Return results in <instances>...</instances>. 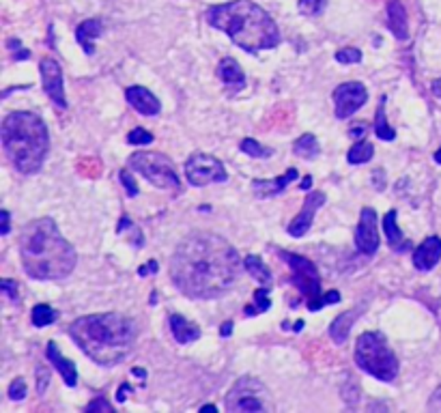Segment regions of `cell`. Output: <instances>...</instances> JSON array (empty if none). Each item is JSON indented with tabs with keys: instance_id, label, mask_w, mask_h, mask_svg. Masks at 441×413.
Here are the masks:
<instances>
[{
	"instance_id": "6da1fadb",
	"label": "cell",
	"mask_w": 441,
	"mask_h": 413,
	"mask_svg": "<svg viewBox=\"0 0 441 413\" xmlns=\"http://www.w3.org/2000/svg\"><path fill=\"white\" fill-rule=\"evenodd\" d=\"M242 256L216 232H192L171 258L173 284L192 299H216L239 280Z\"/></svg>"
},
{
	"instance_id": "7a4b0ae2",
	"label": "cell",
	"mask_w": 441,
	"mask_h": 413,
	"mask_svg": "<svg viewBox=\"0 0 441 413\" xmlns=\"http://www.w3.org/2000/svg\"><path fill=\"white\" fill-rule=\"evenodd\" d=\"M20 258L32 280H65L78 263L76 248L52 218L30 220L20 232Z\"/></svg>"
},
{
	"instance_id": "3957f363",
	"label": "cell",
	"mask_w": 441,
	"mask_h": 413,
	"mask_svg": "<svg viewBox=\"0 0 441 413\" xmlns=\"http://www.w3.org/2000/svg\"><path fill=\"white\" fill-rule=\"evenodd\" d=\"M67 334L86 358L99 366L110 368L121 364L131 353L138 327L119 313H104L76 319Z\"/></svg>"
},
{
	"instance_id": "277c9868",
	"label": "cell",
	"mask_w": 441,
	"mask_h": 413,
	"mask_svg": "<svg viewBox=\"0 0 441 413\" xmlns=\"http://www.w3.org/2000/svg\"><path fill=\"white\" fill-rule=\"evenodd\" d=\"M207 22L224 30L230 41L248 54L271 50L280 44V30L271 15L252 0H232L226 5H213L205 13Z\"/></svg>"
},
{
	"instance_id": "5b68a950",
	"label": "cell",
	"mask_w": 441,
	"mask_h": 413,
	"mask_svg": "<svg viewBox=\"0 0 441 413\" xmlns=\"http://www.w3.org/2000/svg\"><path fill=\"white\" fill-rule=\"evenodd\" d=\"M3 149L11 166L22 175H35L41 170L50 151V133L41 117L35 112H11L0 129Z\"/></svg>"
},
{
	"instance_id": "8992f818",
	"label": "cell",
	"mask_w": 441,
	"mask_h": 413,
	"mask_svg": "<svg viewBox=\"0 0 441 413\" xmlns=\"http://www.w3.org/2000/svg\"><path fill=\"white\" fill-rule=\"evenodd\" d=\"M355 364L368 372L370 376L379 379L383 383H392L398 376V358L390 349L383 334L379 332H364L355 342Z\"/></svg>"
},
{
	"instance_id": "52a82bcc",
	"label": "cell",
	"mask_w": 441,
	"mask_h": 413,
	"mask_svg": "<svg viewBox=\"0 0 441 413\" xmlns=\"http://www.w3.org/2000/svg\"><path fill=\"white\" fill-rule=\"evenodd\" d=\"M127 164H129V168L138 172V175H143L151 185H155L159 190H179L181 188L173 159L164 153L138 151V153L129 155Z\"/></svg>"
},
{
	"instance_id": "ba28073f",
	"label": "cell",
	"mask_w": 441,
	"mask_h": 413,
	"mask_svg": "<svg viewBox=\"0 0 441 413\" xmlns=\"http://www.w3.org/2000/svg\"><path fill=\"white\" fill-rule=\"evenodd\" d=\"M282 261L291 267L293 271V287L306 297L308 301V310L310 313H319V310L325 306L323 303V293H321V275L317 271V265L310 258H303L299 254L280 250Z\"/></svg>"
},
{
	"instance_id": "9c48e42d",
	"label": "cell",
	"mask_w": 441,
	"mask_h": 413,
	"mask_svg": "<svg viewBox=\"0 0 441 413\" xmlns=\"http://www.w3.org/2000/svg\"><path fill=\"white\" fill-rule=\"evenodd\" d=\"M226 409L230 413L246 411H271V398L265 383L256 376H242L226 394Z\"/></svg>"
},
{
	"instance_id": "30bf717a",
	"label": "cell",
	"mask_w": 441,
	"mask_h": 413,
	"mask_svg": "<svg viewBox=\"0 0 441 413\" xmlns=\"http://www.w3.org/2000/svg\"><path fill=\"white\" fill-rule=\"evenodd\" d=\"M185 179L194 188H205L211 183H224L228 172L218 157L209 153H194L185 162Z\"/></svg>"
},
{
	"instance_id": "8fae6325",
	"label": "cell",
	"mask_w": 441,
	"mask_h": 413,
	"mask_svg": "<svg viewBox=\"0 0 441 413\" xmlns=\"http://www.w3.org/2000/svg\"><path fill=\"white\" fill-rule=\"evenodd\" d=\"M368 101V91L362 82H345L334 91V112L338 119L347 121Z\"/></svg>"
},
{
	"instance_id": "7c38bea8",
	"label": "cell",
	"mask_w": 441,
	"mask_h": 413,
	"mask_svg": "<svg viewBox=\"0 0 441 413\" xmlns=\"http://www.w3.org/2000/svg\"><path fill=\"white\" fill-rule=\"evenodd\" d=\"M379 218L372 206H364L355 228V246L364 256H375L379 250Z\"/></svg>"
},
{
	"instance_id": "4fadbf2b",
	"label": "cell",
	"mask_w": 441,
	"mask_h": 413,
	"mask_svg": "<svg viewBox=\"0 0 441 413\" xmlns=\"http://www.w3.org/2000/svg\"><path fill=\"white\" fill-rule=\"evenodd\" d=\"M39 69H41V82H44L46 95L52 99V103H56L60 110H65L67 108V97H65L60 63L56 58H52V56H46V58H41Z\"/></svg>"
},
{
	"instance_id": "5bb4252c",
	"label": "cell",
	"mask_w": 441,
	"mask_h": 413,
	"mask_svg": "<svg viewBox=\"0 0 441 413\" xmlns=\"http://www.w3.org/2000/svg\"><path fill=\"white\" fill-rule=\"evenodd\" d=\"M325 204V194L323 192H310V194H306V198H303V206H301V211L293 218V222L289 224V235L291 237H303L308 230H310V226H312V222H315V216H317V211L321 209V206Z\"/></svg>"
},
{
	"instance_id": "9a60e30c",
	"label": "cell",
	"mask_w": 441,
	"mask_h": 413,
	"mask_svg": "<svg viewBox=\"0 0 441 413\" xmlns=\"http://www.w3.org/2000/svg\"><path fill=\"white\" fill-rule=\"evenodd\" d=\"M125 97H127V103L136 110V112H140L145 117H155L159 114L162 110V103L159 99L145 86H129L125 91Z\"/></svg>"
},
{
	"instance_id": "2e32d148",
	"label": "cell",
	"mask_w": 441,
	"mask_h": 413,
	"mask_svg": "<svg viewBox=\"0 0 441 413\" xmlns=\"http://www.w3.org/2000/svg\"><path fill=\"white\" fill-rule=\"evenodd\" d=\"M441 258V237L433 235V237H426L422 244L414 250V267L420 269V271H430L437 267Z\"/></svg>"
},
{
	"instance_id": "e0dca14e",
	"label": "cell",
	"mask_w": 441,
	"mask_h": 413,
	"mask_svg": "<svg viewBox=\"0 0 441 413\" xmlns=\"http://www.w3.org/2000/svg\"><path fill=\"white\" fill-rule=\"evenodd\" d=\"M46 355L50 360V364L58 370V374L62 376V381L65 386H70V388H76L78 386V368L72 360H67L60 349H58V344L54 340L48 342V347H46Z\"/></svg>"
},
{
	"instance_id": "ac0fdd59",
	"label": "cell",
	"mask_w": 441,
	"mask_h": 413,
	"mask_svg": "<svg viewBox=\"0 0 441 413\" xmlns=\"http://www.w3.org/2000/svg\"><path fill=\"white\" fill-rule=\"evenodd\" d=\"M299 177V172L295 168H289L284 175H280L278 179H254L252 181V190L258 198H271L276 194H282L295 179Z\"/></svg>"
},
{
	"instance_id": "d6986e66",
	"label": "cell",
	"mask_w": 441,
	"mask_h": 413,
	"mask_svg": "<svg viewBox=\"0 0 441 413\" xmlns=\"http://www.w3.org/2000/svg\"><path fill=\"white\" fill-rule=\"evenodd\" d=\"M364 308H366V303H357L355 308L347 310V313L338 315V317L334 319V323L329 325V338H331L336 344H345V342H347L349 332H351L355 319H357L360 315H364Z\"/></svg>"
},
{
	"instance_id": "ffe728a7",
	"label": "cell",
	"mask_w": 441,
	"mask_h": 413,
	"mask_svg": "<svg viewBox=\"0 0 441 413\" xmlns=\"http://www.w3.org/2000/svg\"><path fill=\"white\" fill-rule=\"evenodd\" d=\"M101 30H104V22L97 20V18L86 20V22H82V24L76 28V39H78V44L82 46L84 54H88V56L95 54V41L99 39Z\"/></svg>"
},
{
	"instance_id": "44dd1931",
	"label": "cell",
	"mask_w": 441,
	"mask_h": 413,
	"mask_svg": "<svg viewBox=\"0 0 441 413\" xmlns=\"http://www.w3.org/2000/svg\"><path fill=\"white\" fill-rule=\"evenodd\" d=\"M388 26L394 32V37L404 41L409 37V22H407V11L400 0H390L388 5Z\"/></svg>"
},
{
	"instance_id": "7402d4cb",
	"label": "cell",
	"mask_w": 441,
	"mask_h": 413,
	"mask_svg": "<svg viewBox=\"0 0 441 413\" xmlns=\"http://www.w3.org/2000/svg\"><path fill=\"white\" fill-rule=\"evenodd\" d=\"M396 209L388 211L383 216V230H386V237H388V244L394 252H407L412 250V241L404 239V235L400 232L398 224H396Z\"/></svg>"
},
{
	"instance_id": "603a6c76",
	"label": "cell",
	"mask_w": 441,
	"mask_h": 413,
	"mask_svg": "<svg viewBox=\"0 0 441 413\" xmlns=\"http://www.w3.org/2000/svg\"><path fill=\"white\" fill-rule=\"evenodd\" d=\"M168 323H171V332H173V338L179 342V344H190L194 340L200 338V329L196 323L187 321L185 317L181 315H171V319H168Z\"/></svg>"
},
{
	"instance_id": "cb8c5ba5",
	"label": "cell",
	"mask_w": 441,
	"mask_h": 413,
	"mask_svg": "<svg viewBox=\"0 0 441 413\" xmlns=\"http://www.w3.org/2000/svg\"><path fill=\"white\" fill-rule=\"evenodd\" d=\"M218 78L228 84V86H235V88H244L246 86V76L242 72L239 63H237L235 58H224L220 60L218 65Z\"/></svg>"
},
{
	"instance_id": "d4e9b609",
	"label": "cell",
	"mask_w": 441,
	"mask_h": 413,
	"mask_svg": "<svg viewBox=\"0 0 441 413\" xmlns=\"http://www.w3.org/2000/svg\"><path fill=\"white\" fill-rule=\"evenodd\" d=\"M244 269L252 275V278H256V280H258L261 284H265V287H271V282H274L269 267L265 265V261H263L261 256H254V254L246 256V258H244Z\"/></svg>"
},
{
	"instance_id": "484cf974",
	"label": "cell",
	"mask_w": 441,
	"mask_h": 413,
	"mask_svg": "<svg viewBox=\"0 0 441 413\" xmlns=\"http://www.w3.org/2000/svg\"><path fill=\"white\" fill-rule=\"evenodd\" d=\"M386 101H388V97L383 95L381 101H379V108H377V117H375V133H377L379 140L390 143V140H394V138H396V129L390 127V123H388V117H386Z\"/></svg>"
},
{
	"instance_id": "4316f807",
	"label": "cell",
	"mask_w": 441,
	"mask_h": 413,
	"mask_svg": "<svg viewBox=\"0 0 441 413\" xmlns=\"http://www.w3.org/2000/svg\"><path fill=\"white\" fill-rule=\"evenodd\" d=\"M293 151H295V155L308 159V157H317L321 153V145L312 133H303L293 143Z\"/></svg>"
},
{
	"instance_id": "83f0119b",
	"label": "cell",
	"mask_w": 441,
	"mask_h": 413,
	"mask_svg": "<svg viewBox=\"0 0 441 413\" xmlns=\"http://www.w3.org/2000/svg\"><path fill=\"white\" fill-rule=\"evenodd\" d=\"M372 155H375V147H372L368 140H357L351 149H349V155H347V159H349V164H353V166H360V164H366V162H370L372 159Z\"/></svg>"
},
{
	"instance_id": "f1b7e54d",
	"label": "cell",
	"mask_w": 441,
	"mask_h": 413,
	"mask_svg": "<svg viewBox=\"0 0 441 413\" xmlns=\"http://www.w3.org/2000/svg\"><path fill=\"white\" fill-rule=\"evenodd\" d=\"M30 319H32V325L41 329V327L52 325V323L58 319V313H56V310H54L52 306H48V303H37L35 308H32Z\"/></svg>"
},
{
	"instance_id": "f546056e",
	"label": "cell",
	"mask_w": 441,
	"mask_h": 413,
	"mask_svg": "<svg viewBox=\"0 0 441 413\" xmlns=\"http://www.w3.org/2000/svg\"><path fill=\"white\" fill-rule=\"evenodd\" d=\"M271 308V299H269V291L267 289H256L254 291V303H250L246 308V315L254 317V315H263Z\"/></svg>"
},
{
	"instance_id": "4dcf8cb0",
	"label": "cell",
	"mask_w": 441,
	"mask_h": 413,
	"mask_svg": "<svg viewBox=\"0 0 441 413\" xmlns=\"http://www.w3.org/2000/svg\"><path fill=\"white\" fill-rule=\"evenodd\" d=\"M125 230H129L131 232V237H129V244L131 246H136V248H143V232H140V228L136 226L127 216H123L121 220H119V226H117V232L121 235V232H125Z\"/></svg>"
},
{
	"instance_id": "1f68e13d",
	"label": "cell",
	"mask_w": 441,
	"mask_h": 413,
	"mask_svg": "<svg viewBox=\"0 0 441 413\" xmlns=\"http://www.w3.org/2000/svg\"><path fill=\"white\" fill-rule=\"evenodd\" d=\"M239 149L246 153V155H250V157H269L271 153V149H267V147H263V145H258L254 138H244L242 140V145H239Z\"/></svg>"
},
{
	"instance_id": "d6a6232c",
	"label": "cell",
	"mask_w": 441,
	"mask_h": 413,
	"mask_svg": "<svg viewBox=\"0 0 441 413\" xmlns=\"http://www.w3.org/2000/svg\"><path fill=\"white\" fill-rule=\"evenodd\" d=\"M325 7H327V0H299V13L308 18L321 15Z\"/></svg>"
},
{
	"instance_id": "836d02e7",
	"label": "cell",
	"mask_w": 441,
	"mask_h": 413,
	"mask_svg": "<svg viewBox=\"0 0 441 413\" xmlns=\"http://www.w3.org/2000/svg\"><path fill=\"white\" fill-rule=\"evenodd\" d=\"M153 133L151 131H147L145 127H138V129H131L129 133H127V143L129 145H151L153 143Z\"/></svg>"
},
{
	"instance_id": "e575fe53",
	"label": "cell",
	"mask_w": 441,
	"mask_h": 413,
	"mask_svg": "<svg viewBox=\"0 0 441 413\" xmlns=\"http://www.w3.org/2000/svg\"><path fill=\"white\" fill-rule=\"evenodd\" d=\"M336 60L341 65H355L362 63V52L357 48H343L336 52Z\"/></svg>"
},
{
	"instance_id": "d590c367",
	"label": "cell",
	"mask_w": 441,
	"mask_h": 413,
	"mask_svg": "<svg viewBox=\"0 0 441 413\" xmlns=\"http://www.w3.org/2000/svg\"><path fill=\"white\" fill-rule=\"evenodd\" d=\"M119 179L123 183V188L127 190V196L133 198V196H138V183H136V179L131 177V172L129 170H119Z\"/></svg>"
},
{
	"instance_id": "8d00e7d4",
	"label": "cell",
	"mask_w": 441,
	"mask_h": 413,
	"mask_svg": "<svg viewBox=\"0 0 441 413\" xmlns=\"http://www.w3.org/2000/svg\"><path fill=\"white\" fill-rule=\"evenodd\" d=\"M9 398L11 400H24L26 398V381L22 376L13 379L11 386H9Z\"/></svg>"
},
{
	"instance_id": "74e56055",
	"label": "cell",
	"mask_w": 441,
	"mask_h": 413,
	"mask_svg": "<svg viewBox=\"0 0 441 413\" xmlns=\"http://www.w3.org/2000/svg\"><path fill=\"white\" fill-rule=\"evenodd\" d=\"M0 289L5 291V295L11 299V301H18V282L15 280H9V278H5V280H0Z\"/></svg>"
},
{
	"instance_id": "f35d334b",
	"label": "cell",
	"mask_w": 441,
	"mask_h": 413,
	"mask_svg": "<svg viewBox=\"0 0 441 413\" xmlns=\"http://www.w3.org/2000/svg\"><path fill=\"white\" fill-rule=\"evenodd\" d=\"M7 46H9V50H13V58H15V60H24V58H30V52L22 48L20 39H9V41H7Z\"/></svg>"
},
{
	"instance_id": "ab89813d",
	"label": "cell",
	"mask_w": 441,
	"mask_h": 413,
	"mask_svg": "<svg viewBox=\"0 0 441 413\" xmlns=\"http://www.w3.org/2000/svg\"><path fill=\"white\" fill-rule=\"evenodd\" d=\"M86 411L88 413H93V411H112V405L104 396H99V398H95L93 402L86 405Z\"/></svg>"
},
{
	"instance_id": "60d3db41",
	"label": "cell",
	"mask_w": 441,
	"mask_h": 413,
	"mask_svg": "<svg viewBox=\"0 0 441 413\" xmlns=\"http://www.w3.org/2000/svg\"><path fill=\"white\" fill-rule=\"evenodd\" d=\"M428 411H435V413H441V386L433 392V396L428 398Z\"/></svg>"
},
{
	"instance_id": "b9f144b4",
	"label": "cell",
	"mask_w": 441,
	"mask_h": 413,
	"mask_svg": "<svg viewBox=\"0 0 441 413\" xmlns=\"http://www.w3.org/2000/svg\"><path fill=\"white\" fill-rule=\"evenodd\" d=\"M37 374H39V394H44L46 392V386H48V381H50V374H48V370L46 368H37Z\"/></svg>"
},
{
	"instance_id": "7bdbcfd3",
	"label": "cell",
	"mask_w": 441,
	"mask_h": 413,
	"mask_svg": "<svg viewBox=\"0 0 441 413\" xmlns=\"http://www.w3.org/2000/svg\"><path fill=\"white\" fill-rule=\"evenodd\" d=\"M157 267H159V265H157L155 261H149L147 265L138 267V275H143V278H147L149 273H155V271H157Z\"/></svg>"
},
{
	"instance_id": "ee69618b",
	"label": "cell",
	"mask_w": 441,
	"mask_h": 413,
	"mask_svg": "<svg viewBox=\"0 0 441 413\" xmlns=\"http://www.w3.org/2000/svg\"><path fill=\"white\" fill-rule=\"evenodd\" d=\"M366 131H368V125L357 123V125H353V127H351L349 136H351V138H357V140H360V138H364V136H366Z\"/></svg>"
},
{
	"instance_id": "f6af8a7d",
	"label": "cell",
	"mask_w": 441,
	"mask_h": 413,
	"mask_svg": "<svg viewBox=\"0 0 441 413\" xmlns=\"http://www.w3.org/2000/svg\"><path fill=\"white\" fill-rule=\"evenodd\" d=\"M9 228H11V222H9V211L3 209V228H0V232L3 235H9Z\"/></svg>"
},
{
	"instance_id": "bcb514c9",
	"label": "cell",
	"mask_w": 441,
	"mask_h": 413,
	"mask_svg": "<svg viewBox=\"0 0 441 413\" xmlns=\"http://www.w3.org/2000/svg\"><path fill=\"white\" fill-rule=\"evenodd\" d=\"M230 334H232V321L222 323V327H220V336H222V338H228Z\"/></svg>"
},
{
	"instance_id": "7dc6e473",
	"label": "cell",
	"mask_w": 441,
	"mask_h": 413,
	"mask_svg": "<svg viewBox=\"0 0 441 413\" xmlns=\"http://www.w3.org/2000/svg\"><path fill=\"white\" fill-rule=\"evenodd\" d=\"M127 392H131V386H123V388H119V392H117V400L119 402H125V398H127Z\"/></svg>"
},
{
	"instance_id": "c3c4849f",
	"label": "cell",
	"mask_w": 441,
	"mask_h": 413,
	"mask_svg": "<svg viewBox=\"0 0 441 413\" xmlns=\"http://www.w3.org/2000/svg\"><path fill=\"white\" fill-rule=\"evenodd\" d=\"M430 91H433V95H435V97H439V99H441V78H437V80L433 82Z\"/></svg>"
},
{
	"instance_id": "681fc988",
	"label": "cell",
	"mask_w": 441,
	"mask_h": 413,
	"mask_svg": "<svg viewBox=\"0 0 441 413\" xmlns=\"http://www.w3.org/2000/svg\"><path fill=\"white\" fill-rule=\"evenodd\" d=\"M308 188H312V177H310V175H308V177H303V181H301L299 190H308Z\"/></svg>"
},
{
	"instance_id": "f907efd6",
	"label": "cell",
	"mask_w": 441,
	"mask_h": 413,
	"mask_svg": "<svg viewBox=\"0 0 441 413\" xmlns=\"http://www.w3.org/2000/svg\"><path fill=\"white\" fill-rule=\"evenodd\" d=\"M131 374H133V376H140V379H145V376H147L145 368H138V366H136V368H131Z\"/></svg>"
},
{
	"instance_id": "816d5d0a",
	"label": "cell",
	"mask_w": 441,
	"mask_h": 413,
	"mask_svg": "<svg viewBox=\"0 0 441 413\" xmlns=\"http://www.w3.org/2000/svg\"><path fill=\"white\" fill-rule=\"evenodd\" d=\"M200 411H218L216 405H205V407H200Z\"/></svg>"
},
{
	"instance_id": "f5cc1de1",
	"label": "cell",
	"mask_w": 441,
	"mask_h": 413,
	"mask_svg": "<svg viewBox=\"0 0 441 413\" xmlns=\"http://www.w3.org/2000/svg\"><path fill=\"white\" fill-rule=\"evenodd\" d=\"M435 162H437V164H441V149H437V151H435Z\"/></svg>"
},
{
	"instance_id": "db71d44e",
	"label": "cell",
	"mask_w": 441,
	"mask_h": 413,
	"mask_svg": "<svg viewBox=\"0 0 441 413\" xmlns=\"http://www.w3.org/2000/svg\"><path fill=\"white\" fill-rule=\"evenodd\" d=\"M301 327H303V321H297L293 329H295V332H301Z\"/></svg>"
}]
</instances>
